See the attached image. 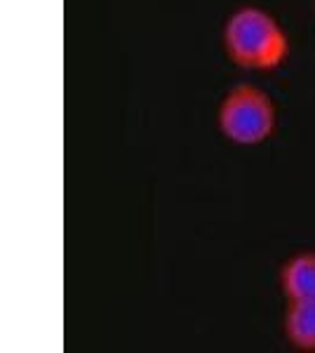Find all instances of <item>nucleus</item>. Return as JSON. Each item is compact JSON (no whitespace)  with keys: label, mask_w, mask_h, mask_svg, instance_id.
Returning a JSON list of instances; mask_svg holds the SVG:
<instances>
[{"label":"nucleus","mask_w":315,"mask_h":353,"mask_svg":"<svg viewBox=\"0 0 315 353\" xmlns=\"http://www.w3.org/2000/svg\"><path fill=\"white\" fill-rule=\"evenodd\" d=\"M283 332L292 349L315 353V301H287Z\"/></svg>","instance_id":"20e7f679"},{"label":"nucleus","mask_w":315,"mask_h":353,"mask_svg":"<svg viewBox=\"0 0 315 353\" xmlns=\"http://www.w3.org/2000/svg\"><path fill=\"white\" fill-rule=\"evenodd\" d=\"M278 285L287 301H315V250L289 254L278 271Z\"/></svg>","instance_id":"7ed1b4c3"},{"label":"nucleus","mask_w":315,"mask_h":353,"mask_svg":"<svg viewBox=\"0 0 315 353\" xmlns=\"http://www.w3.org/2000/svg\"><path fill=\"white\" fill-rule=\"evenodd\" d=\"M221 45L228 59L243 71L271 73L287 64L292 38L283 21L261 5H238L223 21Z\"/></svg>","instance_id":"f257e3e1"},{"label":"nucleus","mask_w":315,"mask_h":353,"mask_svg":"<svg viewBox=\"0 0 315 353\" xmlns=\"http://www.w3.org/2000/svg\"><path fill=\"white\" fill-rule=\"evenodd\" d=\"M216 128L236 146H259L278 128V106L273 97L254 83H238L221 97Z\"/></svg>","instance_id":"f03ea898"}]
</instances>
